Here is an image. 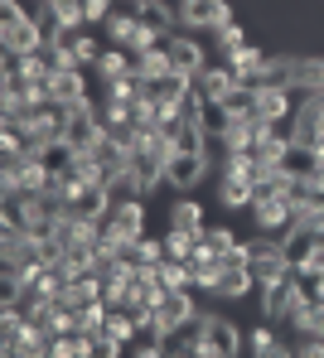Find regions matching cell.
Wrapping results in <instances>:
<instances>
[{
  "mask_svg": "<svg viewBox=\"0 0 324 358\" xmlns=\"http://www.w3.org/2000/svg\"><path fill=\"white\" fill-rule=\"evenodd\" d=\"M0 54H44V29L20 10V0H0Z\"/></svg>",
  "mask_w": 324,
  "mask_h": 358,
  "instance_id": "6da1fadb",
  "label": "cell"
},
{
  "mask_svg": "<svg viewBox=\"0 0 324 358\" xmlns=\"http://www.w3.org/2000/svg\"><path fill=\"white\" fill-rule=\"evenodd\" d=\"M175 136L170 131H140V141H135V150H131V170L145 179V189H160L165 184V165L175 160Z\"/></svg>",
  "mask_w": 324,
  "mask_h": 358,
  "instance_id": "7a4b0ae2",
  "label": "cell"
},
{
  "mask_svg": "<svg viewBox=\"0 0 324 358\" xmlns=\"http://www.w3.org/2000/svg\"><path fill=\"white\" fill-rule=\"evenodd\" d=\"M242 329L223 315H198V339H194V354L198 358H233L242 354Z\"/></svg>",
  "mask_w": 324,
  "mask_h": 358,
  "instance_id": "3957f363",
  "label": "cell"
},
{
  "mask_svg": "<svg viewBox=\"0 0 324 358\" xmlns=\"http://www.w3.org/2000/svg\"><path fill=\"white\" fill-rule=\"evenodd\" d=\"M261 310H266V320H271V324H281V320H295V315L305 310L300 266H290L286 276H276L271 286H261Z\"/></svg>",
  "mask_w": 324,
  "mask_h": 358,
  "instance_id": "277c9868",
  "label": "cell"
},
{
  "mask_svg": "<svg viewBox=\"0 0 324 358\" xmlns=\"http://www.w3.org/2000/svg\"><path fill=\"white\" fill-rule=\"evenodd\" d=\"M290 141L295 145H310V150L324 145V92H305V102L290 117Z\"/></svg>",
  "mask_w": 324,
  "mask_h": 358,
  "instance_id": "5b68a950",
  "label": "cell"
},
{
  "mask_svg": "<svg viewBox=\"0 0 324 358\" xmlns=\"http://www.w3.org/2000/svg\"><path fill=\"white\" fill-rule=\"evenodd\" d=\"M179 24L218 34L223 24H233V0H179Z\"/></svg>",
  "mask_w": 324,
  "mask_h": 358,
  "instance_id": "8992f818",
  "label": "cell"
},
{
  "mask_svg": "<svg viewBox=\"0 0 324 358\" xmlns=\"http://www.w3.org/2000/svg\"><path fill=\"white\" fill-rule=\"evenodd\" d=\"M198 320V305L189 291H165L160 305H155V324L160 329H184V324H194Z\"/></svg>",
  "mask_w": 324,
  "mask_h": 358,
  "instance_id": "52a82bcc",
  "label": "cell"
},
{
  "mask_svg": "<svg viewBox=\"0 0 324 358\" xmlns=\"http://www.w3.org/2000/svg\"><path fill=\"white\" fill-rule=\"evenodd\" d=\"M0 354H10V358H39V354H49V334L39 329V324H20L15 334H0Z\"/></svg>",
  "mask_w": 324,
  "mask_h": 358,
  "instance_id": "ba28073f",
  "label": "cell"
},
{
  "mask_svg": "<svg viewBox=\"0 0 324 358\" xmlns=\"http://www.w3.org/2000/svg\"><path fill=\"white\" fill-rule=\"evenodd\" d=\"M252 117H257L261 126H281V121H290V117H295V107H290V87H257Z\"/></svg>",
  "mask_w": 324,
  "mask_h": 358,
  "instance_id": "9c48e42d",
  "label": "cell"
},
{
  "mask_svg": "<svg viewBox=\"0 0 324 358\" xmlns=\"http://www.w3.org/2000/svg\"><path fill=\"white\" fill-rule=\"evenodd\" d=\"M165 54H170V63H175L179 73H203V68H208L203 44L189 39V34H165Z\"/></svg>",
  "mask_w": 324,
  "mask_h": 358,
  "instance_id": "30bf717a",
  "label": "cell"
},
{
  "mask_svg": "<svg viewBox=\"0 0 324 358\" xmlns=\"http://www.w3.org/2000/svg\"><path fill=\"white\" fill-rule=\"evenodd\" d=\"M203 175H208V155H189V150H175V160L165 165V184L175 189H194Z\"/></svg>",
  "mask_w": 324,
  "mask_h": 358,
  "instance_id": "8fae6325",
  "label": "cell"
},
{
  "mask_svg": "<svg viewBox=\"0 0 324 358\" xmlns=\"http://www.w3.org/2000/svg\"><path fill=\"white\" fill-rule=\"evenodd\" d=\"M286 150H290V136H281V131L271 126V131H261L257 141H252V150H247V155H252L257 175H266V170H276V165H281V155H286Z\"/></svg>",
  "mask_w": 324,
  "mask_h": 358,
  "instance_id": "7c38bea8",
  "label": "cell"
},
{
  "mask_svg": "<svg viewBox=\"0 0 324 358\" xmlns=\"http://www.w3.org/2000/svg\"><path fill=\"white\" fill-rule=\"evenodd\" d=\"M252 218H257L261 233H286L295 223V208H290V199H257L252 203Z\"/></svg>",
  "mask_w": 324,
  "mask_h": 358,
  "instance_id": "4fadbf2b",
  "label": "cell"
},
{
  "mask_svg": "<svg viewBox=\"0 0 324 358\" xmlns=\"http://www.w3.org/2000/svg\"><path fill=\"white\" fill-rule=\"evenodd\" d=\"M44 92H49V102H82L87 97V78H82V68H68V73H49V83H44Z\"/></svg>",
  "mask_w": 324,
  "mask_h": 358,
  "instance_id": "5bb4252c",
  "label": "cell"
},
{
  "mask_svg": "<svg viewBox=\"0 0 324 358\" xmlns=\"http://www.w3.org/2000/svg\"><path fill=\"white\" fill-rule=\"evenodd\" d=\"M290 208H295V218H310V213H324V184L315 175L305 179H290Z\"/></svg>",
  "mask_w": 324,
  "mask_h": 358,
  "instance_id": "9a60e30c",
  "label": "cell"
},
{
  "mask_svg": "<svg viewBox=\"0 0 324 358\" xmlns=\"http://www.w3.org/2000/svg\"><path fill=\"white\" fill-rule=\"evenodd\" d=\"M315 228H305V223H290L286 233H281V252H286V262L290 266H305L310 257H315Z\"/></svg>",
  "mask_w": 324,
  "mask_h": 358,
  "instance_id": "2e32d148",
  "label": "cell"
},
{
  "mask_svg": "<svg viewBox=\"0 0 324 358\" xmlns=\"http://www.w3.org/2000/svg\"><path fill=\"white\" fill-rule=\"evenodd\" d=\"M131 10H135V20H140V24H150L155 34H175L179 10H175L170 0H131Z\"/></svg>",
  "mask_w": 324,
  "mask_h": 358,
  "instance_id": "e0dca14e",
  "label": "cell"
},
{
  "mask_svg": "<svg viewBox=\"0 0 324 358\" xmlns=\"http://www.w3.org/2000/svg\"><path fill=\"white\" fill-rule=\"evenodd\" d=\"M194 87H198V97H228L233 87H237V73L228 68V63H208L203 73H194Z\"/></svg>",
  "mask_w": 324,
  "mask_h": 358,
  "instance_id": "ac0fdd59",
  "label": "cell"
},
{
  "mask_svg": "<svg viewBox=\"0 0 324 358\" xmlns=\"http://www.w3.org/2000/svg\"><path fill=\"white\" fill-rule=\"evenodd\" d=\"M107 228H117L126 242L145 238V203H140V199H135V203H117V208L107 213Z\"/></svg>",
  "mask_w": 324,
  "mask_h": 358,
  "instance_id": "d6986e66",
  "label": "cell"
},
{
  "mask_svg": "<svg viewBox=\"0 0 324 358\" xmlns=\"http://www.w3.org/2000/svg\"><path fill=\"white\" fill-rule=\"evenodd\" d=\"M97 300H102V276H78V281H64V291H59V305L68 310H82Z\"/></svg>",
  "mask_w": 324,
  "mask_h": 358,
  "instance_id": "ffe728a7",
  "label": "cell"
},
{
  "mask_svg": "<svg viewBox=\"0 0 324 358\" xmlns=\"http://www.w3.org/2000/svg\"><path fill=\"white\" fill-rule=\"evenodd\" d=\"M170 228H175V233H189V238H203V228H208V213H203V208H198L194 199H179V203H175V208H170Z\"/></svg>",
  "mask_w": 324,
  "mask_h": 358,
  "instance_id": "44dd1931",
  "label": "cell"
},
{
  "mask_svg": "<svg viewBox=\"0 0 324 358\" xmlns=\"http://www.w3.org/2000/svg\"><path fill=\"white\" fill-rule=\"evenodd\" d=\"M131 73H135V78H140L145 87H155L160 78H170V73H175V63H170V54H165V44H160V49H150V54H140Z\"/></svg>",
  "mask_w": 324,
  "mask_h": 358,
  "instance_id": "7402d4cb",
  "label": "cell"
},
{
  "mask_svg": "<svg viewBox=\"0 0 324 358\" xmlns=\"http://www.w3.org/2000/svg\"><path fill=\"white\" fill-rule=\"evenodd\" d=\"M198 126H203L208 141H223L228 126H233V117H228V107H223L218 97H203V102H198Z\"/></svg>",
  "mask_w": 324,
  "mask_h": 358,
  "instance_id": "603a6c76",
  "label": "cell"
},
{
  "mask_svg": "<svg viewBox=\"0 0 324 358\" xmlns=\"http://www.w3.org/2000/svg\"><path fill=\"white\" fill-rule=\"evenodd\" d=\"M290 87L324 92V59H290Z\"/></svg>",
  "mask_w": 324,
  "mask_h": 358,
  "instance_id": "cb8c5ba5",
  "label": "cell"
},
{
  "mask_svg": "<svg viewBox=\"0 0 324 358\" xmlns=\"http://www.w3.org/2000/svg\"><path fill=\"white\" fill-rule=\"evenodd\" d=\"M252 286H257V281H252V266H233V271H223V266H218V291H213V296L242 300Z\"/></svg>",
  "mask_w": 324,
  "mask_h": 358,
  "instance_id": "d4e9b609",
  "label": "cell"
},
{
  "mask_svg": "<svg viewBox=\"0 0 324 358\" xmlns=\"http://www.w3.org/2000/svg\"><path fill=\"white\" fill-rule=\"evenodd\" d=\"M107 39H112L117 49L135 54V39H140V20H135V10H131V15H112V20H107Z\"/></svg>",
  "mask_w": 324,
  "mask_h": 358,
  "instance_id": "484cf974",
  "label": "cell"
},
{
  "mask_svg": "<svg viewBox=\"0 0 324 358\" xmlns=\"http://www.w3.org/2000/svg\"><path fill=\"white\" fill-rule=\"evenodd\" d=\"M315 155H320V150H310V145H295V141H290V150L281 155V165H276V170H281V175H290V179H305V175H315Z\"/></svg>",
  "mask_w": 324,
  "mask_h": 358,
  "instance_id": "4316f807",
  "label": "cell"
},
{
  "mask_svg": "<svg viewBox=\"0 0 324 358\" xmlns=\"http://www.w3.org/2000/svg\"><path fill=\"white\" fill-rule=\"evenodd\" d=\"M261 63H266V54H261L257 44H242V49H237V54L228 59V68L237 73V83H247V87H252V78H257Z\"/></svg>",
  "mask_w": 324,
  "mask_h": 358,
  "instance_id": "83f0119b",
  "label": "cell"
},
{
  "mask_svg": "<svg viewBox=\"0 0 324 358\" xmlns=\"http://www.w3.org/2000/svg\"><path fill=\"white\" fill-rule=\"evenodd\" d=\"M92 68H97V78H102V83H117V78H131V68H135V63H131L126 49H107Z\"/></svg>",
  "mask_w": 324,
  "mask_h": 358,
  "instance_id": "f1b7e54d",
  "label": "cell"
},
{
  "mask_svg": "<svg viewBox=\"0 0 324 358\" xmlns=\"http://www.w3.org/2000/svg\"><path fill=\"white\" fill-rule=\"evenodd\" d=\"M160 281H165V291H189V286H194V266L165 257V262H160Z\"/></svg>",
  "mask_w": 324,
  "mask_h": 358,
  "instance_id": "f546056e",
  "label": "cell"
},
{
  "mask_svg": "<svg viewBox=\"0 0 324 358\" xmlns=\"http://www.w3.org/2000/svg\"><path fill=\"white\" fill-rule=\"evenodd\" d=\"M218 199H223V208H252V184H247V179L223 175V184H218Z\"/></svg>",
  "mask_w": 324,
  "mask_h": 358,
  "instance_id": "4dcf8cb0",
  "label": "cell"
},
{
  "mask_svg": "<svg viewBox=\"0 0 324 358\" xmlns=\"http://www.w3.org/2000/svg\"><path fill=\"white\" fill-rule=\"evenodd\" d=\"M68 170H73L78 179H87V184H107V170H102V160H97V150H78Z\"/></svg>",
  "mask_w": 324,
  "mask_h": 358,
  "instance_id": "1f68e13d",
  "label": "cell"
},
{
  "mask_svg": "<svg viewBox=\"0 0 324 358\" xmlns=\"http://www.w3.org/2000/svg\"><path fill=\"white\" fill-rule=\"evenodd\" d=\"M247 344H252V354H257V358H286V354H295V349H290V344H281L271 329H252V339H247Z\"/></svg>",
  "mask_w": 324,
  "mask_h": 358,
  "instance_id": "d6a6232c",
  "label": "cell"
},
{
  "mask_svg": "<svg viewBox=\"0 0 324 358\" xmlns=\"http://www.w3.org/2000/svg\"><path fill=\"white\" fill-rule=\"evenodd\" d=\"M252 102H257V87H247V83H237L228 97H223V107H228V117H252Z\"/></svg>",
  "mask_w": 324,
  "mask_h": 358,
  "instance_id": "836d02e7",
  "label": "cell"
},
{
  "mask_svg": "<svg viewBox=\"0 0 324 358\" xmlns=\"http://www.w3.org/2000/svg\"><path fill=\"white\" fill-rule=\"evenodd\" d=\"M290 324H295L300 334H320L324 339V300H305V310H300Z\"/></svg>",
  "mask_w": 324,
  "mask_h": 358,
  "instance_id": "e575fe53",
  "label": "cell"
},
{
  "mask_svg": "<svg viewBox=\"0 0 324 358\" xmlns=\"http://www.w3.org/2000/svg\"><path fill=\"white\" fill-rule=\"evenodd\" d=\"M213 44H218V54H223V59H233V54H237L242 44H252V39H247V29H242V24H223V29L213 34Z\"/></svg>",
  "mask_w": 324,
  "mask_h": 358,
  "instance_id": "d590c367",
  "label": "cell"
},
{
  "mask_svg": "<svg viewBox=\"0 0 324 358\" xmlns=\"http://www.w3.org/2000/svg\"><path fill=\"white\" fill-rule=\"evenodd\" d=\"M44 5H49V10L59 15V24H64L68 34H73V29L82 24V0H44Z\"/></svg>",
  "mask_w": 324,
  "mask_h": 358,
  "instance_id": "8d00e7d4",
  "label": "cell"
},
{
  "mask_svg": "<svg viewBox=\"0 0 324 358\" xmlns=\"http://www.w3.org/2000/svg\"><path fill=\"white\" fill-rule=\"evenodd\" d=\"M189 252H194V238L189 233H165V257H175V262H189Z\"/></svg>",
  "mask_w": 324,
  "mask_h": 358,
  "instance_id": "74e56055",
  "label": "cell"
},
{
  "mask_svg": "<svg viewBox=\"0 0 324 358\" xmlns=\"http://www.w3.org/2000/svg\"><path fill=\"white\" fill-rule=\"evenodd\" d=\"M68 44H73V54H78V63H82V68H92V63L102 59V49H97V39H87V34H73Z\"/></svg>",
  "mask_w": 324,
  "mask_h": 358,
  "instance_id": "f35d334b",
  "label": "cell"
},
{
  "mask_svg": "<svg viewBox=\"0 0 324 358\" xmlns=\"http://www.w3.org/2000/svg\"><path fill=\"white\" fill-rule=\"evenodd\" d=\"M112 20V0H82V24H107Z\"/></svg>",
  "mask_w": 324,
  "mask_h": 358,
  "instance_id": "ab89813d",
  "label": "cell"
},
{
  "mask_svg": "<svg viewBox=\"0 0 324 358\" xmlns=\"http://www.w3.org/2000/svg\"><path fill=\"white\" fill-rule=\"evenodd\" d=\"M198 242H208L213 252H228V247H237L233 228H223V223H218V228H203V238H198Z\"/></svg>",
  "mask_w": 324,
  "mask_h": 358,
  "instance_id": "60d3db41",
  "label": "cell"
},
{
  "mask_svg": "<svg viewBox=\"0 0 324 358\" xmlns=\"http://www.w3.org/2000/svg\"><path fill=\"white\" fill-rule=\"evenodd\" d=\"M122 121H131V102H112V97H107V102H102V126L112 131V126H122Z\"/></svg>",
  "mask_w": 324,
  "mask_h": 358,
  "instance_id": "b9f144b4",
  "label": "cell"
},
{
  "mask_svg": "<svg viewBox=\"0 0 324 358\" xmlns=\"http://www.w3.org/2000/svg\"><path fill=\"white\" fill-rule=\"evenodd\" d=\"M295 354H300V358H324V339H320V334H300Z\"/></svg>",
  "mask_w": 324,
  "mask_h": 358,
  "instance_id": "7bdbcfd3",
  "label": "cell"
},
{
  "mask_svg": "<svg viewBox=\"0 0 324 358\" xmlns=\"http://www.w3.org/2000/svg\"><path fill=\"white\" fill-rule=\"evenodd\" d=\"M315 179L324 184V145H320V155H315Z\"/></svg>",
  "mask_w": 324,
  "mask_h": 358,
  "instance_id": "ee69618b",
  "label": "cell"
}]
</instances>
